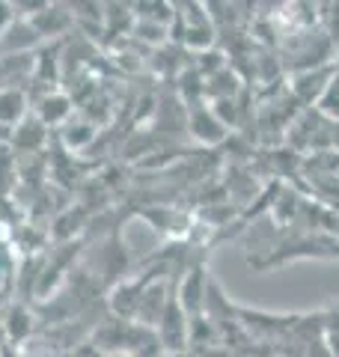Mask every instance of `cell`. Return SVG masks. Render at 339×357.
Returning <instances> with one entry per match:
<instances>
[]
</instances>
